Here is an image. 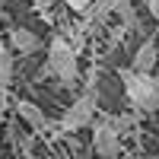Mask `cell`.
<instances>
[{
  "instance_id": "52a82bcc",
  "label": "cell",
  "mask_w": 159,
  "mask_h": 159,
  "mask_svg": "<svg viewBox=\"0 0 159 159\" xmlns=\"http://www.w3.org/2000/svg\"><path fill=\"white\" fill-rule=\"evenodd\" d=\"M16 111H19V118L29 127H35V130H45L48 127V118H45V111L38 108L35 102H29V99H16Z\"/></svg>"
},
{
  "instance_id": "8fae6325",
  "label": "cell",
  "mask_w": 159,
  "mask_h": 159,
  "mask_svg": "<svg viewBox=\"0 0 159 159\" xmlns=\"http://www.w3.org/2000/svg\"><path fill=\"white\" fill-rule=\"evenodd\" d=\"M7 108H10V92L0 86V124H3V118H7Z\"/></svg>"
},
{
  "instance_id": "8992f818",
  "label": "cell",
  "mask_w": 159,
  "mask_h": 159,
  "mask_svg": "<svg viewBox=\"0 0 159 159\" xmlns=\"http://www.w3.org/2000/svg\"><path fill=\"white\" fill-rule=\"evenodd\" d=\"M38 48H42V38L32 29H25V25H13L10 29V51H16V54H35Z\"/></svg>"
},
{
  "instance_id": "6da1fadb",
  "label": "cell",
  "mask_w": 159,
  "mask_h": 159,
  "mask_svg": "<svg viewBox=\"0 0 159 159\" xmlns=\"http://www.w3.org/2000/svg\"><path fill=\"white\" fill-rule=\"evenodd\" d=\"M45 73H51L64 89H76V83H80V51L70 45V38L64 32L51 35Z\"/></svg>"
},
{
  "instance_id": "3957f363",
  "label": "cell",
  "mask_w": 159,
  "mask_h": 159,
  "mask_svg": "<svg viewBox=\"0 0 159 159\" xmlns=\"http://www.w3.org/2000/svg\"><path fill=\"white\" fill-rule=\"evenodd\" d=\"M96 105H99V96H96V89H86V92H80V96L64 108V115H61V130L64 134H73V130H80V127H89V124H96Z\"/></svg>"
},
{
  "instance_id": "4fadbf2b",
  "label": "cell",
  "mask_w": 159,
  "mask_h": 159,
  "mask_svg": "<svg viewBox=\"0 0 159 159\" xmlns=\"http://www.w3.org/2000/svg\"><path fill=\"white\" fill-rule=\"evenodd\" d=\"M64 159H70V156H64Z\"/></svg>"
},
{
  "instance_id": "ba28073f",
  "label": "cell",
  "mask_w": 159,
  "mask_h": 159,
  "mask_svg": "<svg viewBox=\"0 0 159 159\" xmlns=\"http://www.w3.org/2000/svg\"><path fill=\"white\" fill-rule=\"evenodd\" d=\"M13 67H16V57H13V51L10 45L0 38V86H10V80H13Z\"/></svg>"
},
{
  "instance_id": "30bf717a",
  "label": "cell",
  "mask_w": 159,
  "mask_h": 159,
  "mask_svg": "<svg viewBox=\"0 0 159 159\" xmlns=\"http://www.w3.org/2000/svg\"><path fill=\"white\" fill-rule=\"evenodd\" d=\"M64 3H67L73 13H83V16H86V13H89V7H92V0H64Z\"/></svg>"
},
{
  "instance_id": "7c38bea8",
  "label": "cell",
  "mask_w": 159,
  "mask_h": 159,
  "mask_svg": "<svg viewBox=\"0 0 159 159\" xmlns=\"http://www.w3.org/2000/svg\"><path fill=\"white\" fill-rule=\"evenodd\" d=\"M143 7H147V13L159 22V0H143Z\"/></svg>"
},
{
  "instance_id": "5b68a950",
  "label": "cell",
  "mask_w": 159,
  "mask_h": 159,
  "mask_svg": "<svg viewBox=\"0 0 159 159\" xmlns=\"http://www.w3.org/2000/svg\"><path fill=\"white\" fill-rule=\"evenodd\" d=\"M156 61H159L156 42H153V38H143V42L137 45V51H134V57H130V70H137V73H153Z\"/></svg>"
},
{
  "instance_id": "7a4b0ae2",
  "label": "cell",
  "mask_w": 159,
  "mask_h": 159,
  "mask_svg": "<svg viewBox=\"0 0 159 159\" xmlns=\"http://www.w3.org/2000/svg\"><path fill=\"white\" fill-rule=\"evenodd\" d=\"M124 83V96L137 111H159V76L156 73H137V70H118Z\"/></svg>"
},
{
  "instance_id": "5bb4252c",
  "label": "cell",
  "mask_w": 159,
  "mask_h": 159,
  "mask_svg": "<svg viewBox=\"0 0 159 159\" xmlns=\"http://www.w3.org/2000/svg\"><path fill=\"white\" fill-rule=\"evenodd\" d=\"M156 159H159V153H156Z\"/></svg>"
},
{
  "instance_id": "277c9868",
  "label": "cell",
  "mask_w": 159,
  "mask_h": 159,
  "mask_svg": "<svg viewBox=\"0 0 159 159\" xmlns=\"http://www.w3.org/2000/svg\"><path fill=\"white\" fill-rule=\"evenodd\" d=\"M121 134L124 130L115 118H108V115L96 118V124H92V150L102 159H118V153H121Z\"/></svg>"
},
{
  "instance_id": "9c48e42d",
  "label": "cell",
  "mask_w": 159,
  "mask_h": 159,
  "mask_svg": "<svg viewBox=\"0 0 159 159\" xmlns=\"http://www.w3.org/2000/svg\"><path fill=\"white\" fill-rule=\"evenodd\" d=\"M115 13L124 19V25H137V10H134V0H118Z\"/></svg>"
}]
</instances>
